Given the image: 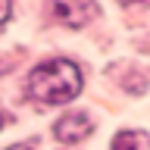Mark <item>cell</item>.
<instances>
[{
  "mask_svg": "<svg viewBox=\"0 0 150 150\" xmlns=\"http://www.w3.org/2000/svg\"><path fill=\"white\" fill-rule=\"evenodd\" d=\"M81 91V72L72 59H47L28 75V94L38 103H69Z\"/></svg>",
  "mask_w": 150,
  "mask_h": 150,
  "instance_id": "6da1fadb",
  "label": "cell"
},
{
  "mask_svg": "<svg viewBox=\"0 0 150 150\" xmlns=\"http://www.w3.org/2000/svg\"><path fill=\"white\" fill-rule=\"evenodd\" d=\"M91 131H94V125H91V119H88L84 112H66L53 125L56 141H63V144H78V141H84Z\"/></svg>",
  "mask_w": 150,
  "mask_h": 150,
  "instance_id": "7a4b0ae2",
  "label": "cell"
},
{
  "mask_svg": "<svg viewBox=\"0 0 150 150\" xmlns=\"http://www.w3.org/2000/svg\"><path fill=\"white\" fill-rule=\"evenodd\" d=\"M100 13L97 3H53L50 6V16L63 25H72V28H81L88 19H94Z\"/></svg>",
  "mask_w": 150,
  "mask_h": 150,
  "instance_id": "3957f363",
  "label": "cell"
},
{
  "mask_svg": "<svg viewBox=\"0 0 150 150\" xmlns=\"http://www.w3.org/2000/svg\"><path fill=\"white\" fill-rule=\"evenodd\" d=\"M112 150H150V134L147 131H138V128L119 131L112 138Z\"/></svg>",
  "mask_w": 150,
  "mask_h": 150,
  "instance_id": "277c9868",
  "label": "cell"
},
{
  "mask_svg": "<svg viewBox=\"0 0 150 150\" xmlns=\"http://www.w3.org/2000/svg\"><path fill=\"white\" fill-rule=\"evenodd\" d=\"M9 13H13V6H9L6 0H0V25H3V22L9 19Z\"/></svg>",
  "mask_w": 150,
  "mask_h": 150,
  "instance_id": "5b68a950",
  "label": "cell"
},
{
  "mask_svg": "<svg viewBox=\"0 0 150 150\" xmlns=\"http://www.w3.org/2000/svg\"><path fill=\"white\" fill-rule=\"evenodd\" d=\"M6 150H31V147H25V144H13V147H6Z\"/></svg>",
  "mask_w": 150,
  "mask_h": 150,
  "instance_id": "8992f818",
  "label": "cell"
},
{
  "mask_svg": "<svg viewBox=\"0 0 150 150\" xmlns=\"http://www.w3.org/2000/svg\"><path fill=\"white\" fill-rule=\"evenodd\" d=\"M3 125H6V116H3V112H0V128H3Z\"/></svg>",
  "mask_w": 150,
  "mask_h": 150,
  "instance_id": "52a82bcc",
  "label": "cell"
}]
</instances>
